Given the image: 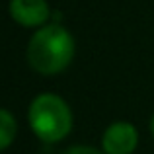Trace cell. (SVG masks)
<instances>
[{
  "label": "cell",
  "instance_id": "cell-6",
  "mask_svg": "<svg viewBox=\"0 0 154 154\" xmlns=\"http://www.w3.org/2000/svg\"><path fill=\"white\" fill-rule=\"evenodd\" d=\"M60 154H105L102 150H98V148L94 146H88V144H74V146H68L64 152Z\"/></svg>",
  "mask_w": 154,
  "mask_h": 154
},
{
  "label": "cell",
  "instance_id": "cell-3",
  "mask_svg": "<svg viewBox=\"0 0 154 154\" xmlns=\"http://www.w3.org/2000/svg\"><path fill=\"white\" fill-rule=\"evenodd\" d=\"M139 144V131L129 121H115L105 129L102 148L105 154H133Z\"/></svg>",
  "mask_w": 154,
  "mask_h": 154
},
{
  "label": "cell",
  "instance_id": "cell-5",
  "mask_svg": "<svg viewBox=\"0 0 154 154\" xmlns=\"http://www.w3.org/2000/svg\"><path fill=\"white\" fill-rule=\"evenodd\" d=\"M18 135V121L8 109L0 107V152L6 150Z\"/></svg>",
  "mask_w": 154,
  "mask_h": 154
},
{
  "label": "cell",
  "instance_id": "cell-2",
  "mask_svg": "<svg viewBox=\"0 0 154 154\" xmlns=\"http://www.w3.org/2000/svg\"><path fill=\"white\" fill-rule=\"evenodd\" d=\"M27 121L39 140L47 144L60 143L72 131V111L57 94H39L31 100Z\"/></svg>",
  "mask_w": 154,
  "mask_h": 154
},
{
  "label": "cell",
  "instance_id": "cell-1",
  "mask_svg": "<svg viewBox=\"0 0 154 154\" xmlns=\"http://www.w3.org/2000/svg\"><path fill=\"white\" fill-rule=\"evenodd\" d=\"M74 59V39L59 23L39 27L27 43V63L43 76L63 72Z\"/></svg>",
  "mask_w": 154,
  "mask_h": 154
},
{
  "label": "cell",
  "instance_id": "cell-4",
  "mask_svg": "<svg viewBox=\"0 0 154 154\" xmlns=\"http://www.w3.org/2000/svg\"><path fill=\"white\" fill-rule=\"evenodd\" d=\"M10 16L23 27H41L49 20L47 0H10Z\"/></svg>",
  "mask_w": 154,
  "mask_h": 154
},
{
  "label": "cell",
  "instance_id": "cell-7",
  "mask_svg": "<svg viewBox=\"0 0 154 154\" xmlns=\"http://www.w3.org/2000/svg\"><path fill=\"white\" fill-rule=\"evenodd\" d=\"M150 133H152V137H154V115H152V119H150Z\"/></svg>",
  "mask_w": 154,
  "mask_h": 154
}]
</instances>
